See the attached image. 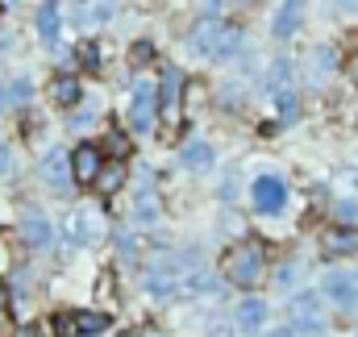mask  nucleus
Instances as JSON below:
<instances>
[{
  "mask_svg": "<svg viewBox=\"0 0 358 337\" xmlns=\"http://www.w3.org/2000/svg\"><path fill=\"white\" fill-rule=\"evenodd\" d=\"M221 275L234 283V287H259L263 275H267V250L259 242H238L229 246L221 258Z\"/></svg>",
  "mask_w": 358,
  "mask_h": 337,
  "instance_id": "1",
  "label": "nucleus"
},
{
  "mask_svg": "<svg viewBox=\"0 0 358 337\" xmlns=\"http://www.w3.org/2000/svg\"><path fill=\"white\" fill-rule=\"evenodd\" d=\"M179 117H183V76L167 71L163 76V92H159V121H163V138H176Z\"/></svg>",
  "mask_w": 358,
  "mask_h": 337,
  "instance_id": "2",
  "label": "nucleus"
},
{
  "mask_svg": "<svg viewBox=\"0 0 358 337\" xmlns=\"http://www.w3.org/2000/svg\"><path fill=\"white\" fill-rule=\"evenodd\" d=\"M100 171H104V155H100V146L84 142V146L71 155V175H76V183H80V187H96Z\"/></svg>",
  "mask_w": 358,
  "mask_h": 337,
  "instance_id": "3",
  "label": "nucleus"
},
{
  "mask_svg": "<svg viewBox=\"0 0 358 337\" xmlns=\"http://www.w3.org/2000/svg\"><path fill=\"white\" fill-rule=\"evenodd\" d=\"M250 200H255V208H259V213H279V208L287 204V187H283V179L263 175V179H255Z\"/></svg>",
  "mask_w": 358,
  "mask_h": 337,
  "instance_id": "4",
  "label": "nucleus"
},
{
  "mask_svg": "<svg viewBox=\"0 0 358 337\" xmlns=\"http://www.w3.org/2000/svg\"><path fill=\"white\" fill-rule=\"evenodd\" d=\"M321 250L329 258H342V254H358V229H329L321 238Z\"/></svg>",
  "mask_w": 358,
  "mask_h": 337,
  "instance_id": "5",
  "label": "nucleus"
},
{
  "mask_svg": "<svg viewBox=\"0 0 358 337\" xmlns=\"http://www.w3.org/2000/svg\"><path fill=\"white\" fill-rule=\"evenodd\" d=\"M292 317H296V329H308V334H317V329H321L317 296H313V292H308V296H296V304H292Z\"/></svg>",
  "mask_w": 358,
  "mask_h": 337,
  "instance_id": "6",
  "label": "nucleus"
},
{
  "mask_svg": "<svg viewBox=\"0 0 358 337\" xmlns=\"http://www.w3.org/2000/svg\"><path fill=\"white\" fill-rule=\"evenodd\" d=\"M329 300L338 304V308H355L358 304V279H346V275H329Z\"/></svg>",
  "mask_w": 358,
  "mask_h": 337,
  "instance_id": "7",
  "label": "nucleus"
},
{
  "mask_svg": "<svg viewBox=\"0 0 358 337\" xmlns=\"http://www.w3.org/2000/svg\"><path fill=\"white\" fill-rule=\"evenodd\" d=\"M50 96H55V104L71 108V104H80L84 87H80V80H76V76H55V80H50Z\"/></svg>",
  "mask_w": 358,
  "mask_h": 337,
  "instance_id": "8",
  "label": "nucleus"
},
{
  "mask_svg": "<svg viewBox=\"0 0 358 337\" xmlns=\"http://www.w3.org/2000/svg\"><path fill=\"white\" fill-rule=\"evenodd\" d=\"M100 155H108L113 163H125V155H129V138H125V129H108L104 138H100Z\"/></svg>",
  "mask_w": 358,
  "mask_h": 337,
  "instance_id": "9",
  "label": "nucleus"
},
{
  "mask_svg": "<svg viewBox=\"0 0 358 337\" xmlns=\"http://www.w3.org/2000/svg\"><path fill=\"white\" fill-rule=\"evenodd\" d=\"M263 321H267V304H263V300H242L238 325H242L246 334H255V329H263Z\"/></svg>",
  "mask_w": 358,
  "mask_h": 337,
  "instance_id": "10",
  "label": "nucleus"
},
{
  "mask_svg": "<svg viewBox=\"0 0 358 337\" xmlns=\"http://www.w3.org/2000/svg\"><path fill=\"white\" fill-rule=\"evenodd\" d=\"M150 121H155V96L138 92L134 96V129H150Z\"/></svg>",
  "mask_w": 358,
  "mask_h": 337,
  "instance_id": "11",
  "label": "nucleus"
},
{
  "mask_svg": "<svg viewBox=\"0 0 358 337\" xmlns=\"http://www.w3.org/2000/svg\"><path fill=\"white\" fill-rule=\"evenodd\" d=\"M104 325H108V317H104V313H96V308H80V313H76V329H80V337L100 334Z\"/></svg>",
  "mask_w": 358,
  "mask_h": 337,
  "instance_id": "12",
  "label": "nucleus"
},
{
  "mask_svg": "<svg viewBox=\"0 0 358 337\" xmlns=\"http://www.w3.org/2000/svg\"><path fill=\"white\" fill-rule=\"evenodd\" d=\"M121 183H125V167H121V163H113V167L100 171V179H96V192H100V196H113Z\"/></svg>",
  "mask_w": 358,
  "mask_h": 337,
  "instance_id": "13",
  "label": "nucleus"
},
{
  "mask_svg": "<svg viewBox=\"0 0 358 337\" xmlns=\"http://www.w3.org/2000/svg\"><path fill=\"white\" fill-rule=\"evenodd\" d=\"M21 229H25V238H29L34 246H42V242L50 238V229H46V221H42L38 213H25V225H21Z\"/></svg>",
  "mask_w": 358,
  "mask_h": 337,
  "instance_id": "14",
  "label": "nucleus"
},
{
  "mask_svg": "<svg viewBox=\"0 0 358 337\" xmlns=\"http://www.w3.org/2000/svg\"><path fill=\"white\" fill-rule=\"evenodd\" d=\"M296 17H300V8H296V4H283V8H279V17H275V34H279V38L296 34Z\"/></svg>",
  "mask_w": 358,
  "mask_h": 337,
  "instance_id": "15",
  "label": "nucleus"
},
{
  "mask_svg": "<svg viewBox=\"0 0 358 337\" xmlns=\"http://www.w3.org/2000/svg\"><path fill=\"white\" fill-rule=\"evenodd\" d=\"M50 329H55V337H80L76 313H55V317H50Z\"/></svg>",
  "mask_w": 358,
  "mask_h": 337,
  "instance_id": "16",
  "label": "nucleus"
},
{
  "mask_svg": "<svg viewBox=\"0 0 358 337\" xmlns=\"http://www.w3.org/2000/svg\"><path fill=\"white\" fill-rule=\"evenodd\" d=\"M183 163H187V167H196V171L213 167V150H208V146H187V155H183Z\"/></svg>",
  "mask_w": 358,
  "mask_h": 337,
  "instance_id": "17",
  "label": "nucleus"
},
{
  "mask_svg": "<svg viewBox=\"0 0 358 337\" xmlns=\"http://www.w3.org/2000/svg\"><path fill=\"white\" fill-rule=\"evenodd\" d=\"M129 63H134V67H150V63H155V46H150V42H134V46H129Z\"/></svg>",
  "mask_w": 358,
  "mask_h": 337,
  "instance_id": "18",
  "label": "nucleus"
},
{
  "mask_svg": "<svg viewBox=\"0 0 358 337\" xmlns=\"http://www.w3.org/2000/svg\"><path fill=\"white\" fill-rule=\"evenodd\" d=\"M42 179H46L50 187H63V163H59V159H46V163H42Z\"/></svg>",
  "mask_w": 358,
  "mask_h": 337,
  "instance_id": "19",
  "label": "nucleus"
},
{
  "mask_svg": "<svg viewBox=\"0 0 358 337\" xmlns=\"http://www.w3.org/2000/svg\"><path fill=\"white\" fill-rule=\"evenodd\" d=\"M338 229H358V208L346 200V204H338Z\"/></svg>",
  "mask_w": 358,
  "mask_h": 337,
  "instance_id": "20",
  "label": "nucleus"
},
{
  "mask_svg": "<svg viewBox=\"0 0 358 337\" xmlns=\"http://www.w3.org/2000/svg\"><path fill=\"white\" fill-rule=\"evenodd\" d=\"M13 266V254H8V242L0 238V271H8Z\"/></svg>",
  "mask_w": 358,
  "mask_h": 337,
  "instance_id": "21",
  "label": "nucleus"
},
{
  "mask_svg": "<svg viewBox=\"0 0 358 337\" xmlns=\"http://www.w3.org/2000/svg\"><path fill=\"white\" fill-rule=\"evenodd\" d=\"M42 34H46V38H50V34H55V13H50V8H46V13H42Z\"/></svg>",
  "mask_w": 358,
  "mask_h": 337,
  "instance_id": "22",
  "label": "nucleus"
},
{
  "mask_svg": "<svg viewBox=\"0 0 358 337\" xmlns=\"http://www.w3.org/2000/svg\"><path fill=\"white\" fill-rule=\"evenodd\" d=\"M13 337H38V329H34V325H25V329H17Z\"/></svg>",
  "mask_w": 358,
  "mask_h": 337,
  "instance_id": "23",
  "label": "nucleus"
},
{
  "mask_svg": "<svg viewBox=\"0 0 358 337\" xmlns=\"http://www.w3.org/2000/svg\"><path fill=\"white\" fill-rule=\"evenodd\" d=\"M350 67H355V76H358V55H355V63H350Z\"/></svg>",
  "mask_w": 358,
  "mask_h": 337,
  "instance_id": "24",
  "label": "nucleus"
}]
</instances>
